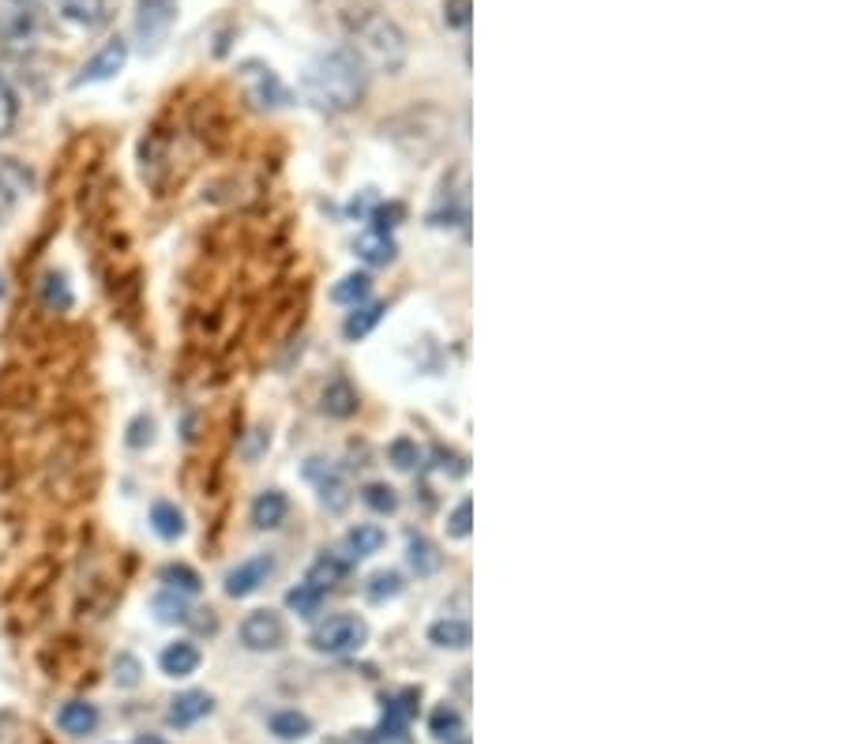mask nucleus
<instances>
[{
    "label": "nucleus",
    "mask_w": 845,
    "mask_h": 744,
    "mask_svg": "<svg viewBox=\"0 0 845 744\" xmlns=\"http://www.w3.org/2000/svg\"><path fill=\"white\" fill-rule=\"evenodd\" d=\"M301 91L312 109L327 117L350 113L369 91V68L357 61L354 49H323L301 76Z\"/></svg>",
    "instance_id": "1"
},
{
    "label": "nucleus",
    "mask_w": 845,
    "mask_h": 744,
    "mask_svg": "<svg viewBox=\"0 0 845 744\" xmlns=\"http://www.w3.org/2000/svg\"><path fill=\"white\" fill-rule=\"evenodd\" d=\"M346 34H350V49L357 53V61L384 72V76H399L406 61H410V38L395 19L380 12V8H357L346 16Z\"/></svg>",
    "instance_id": "2"
},
{
    "label": "nucleus",
    "mask_w": 845,
    "mask_h": 744,
    "mask_svg": "<svg viewBox=\"0 0 845 744\" xmlns=\"http://www.w3.org/2000/svg\"><path fill=\"white\" fill-rule=\"evenodd\" d=\"M237 83H241L245 98L252 102V109H278V106H286V102H290L286 83L278 79V72L271 68V64H263V61L241 64V68H237Z\"/></svg>",
    "instance_id": "3"
},
{
    "label": "nucleus",
    "mask_w": 845,
    "mask_h": 744,
    "mask_svg": "<svg viewBox=\"0 0 845 744\" xmlns=\"http://www.w3.org/2000/svg\"><path fill=\"white\" fill-rule=\"evenodd\" d=\"M177 8L181 0H136V42L143 53L162 49L177 23Z\"/></svg>",
    "instance_id": "4"
},
{
    "label": "nucleus",
    "mask_w": 845,
    "mask_h": 744,
    "mask_svg": "<svg viewBox=\"0 0 845 744\" xmlns=\"http://www.w3.org/2000/svg\"><path fill=\"white\" fill-rule=\"evenodd\" d=\"M369 639V628L361 617H350V613H338V617H327L312 632V647L320 654H350L357 651L361 643Z\"/></svg>",
    "instance_id": "5"
},
{
    "label": "nucleus",
    "mask_w": 845,
    "mask_h": 744,
    "mask_svg": "<svg viewBox=\"0 0 845 744\" xmlns=\"http://www.w3.org/2000/svg\"><path fill=\"white\" fill-rule=\"evenodd\" d=\"M38 34V8L31 0H0V46L23 49Z\"/></svg>",
    "instance_id": "6"
},
{
    "label": "nucleus",
    "mask_w": 845,
    "mask_h": 744,
    "mask_svg": "<svg viewBox=\"0 0 845 744\" xmlns=\"http://www.w3.org/2000/svg\"><path fill=\"white\" fill-rule=\"evenodd\" d=\"M241 643L248 651H278L286 643V620L275 609H256L241 620Z\"/></svg>",
    "instance_id": "7"
},
{
    "label": "nucleus",
    "mask_w": 845,
    "mask_h": 744,
    "mask_svg": "<svg viewBox=\"0 0 845 744\" xmlns=\"http://www.w3.org/2000/svg\"><path fill=\"white\" fill-rule=\"evenodd\" d=\"M128 64V42L124 38H109L106 46L94 53L91 61L79 68V76L72 79V87H87V83H106Z\"/></svg>",
    "instance_id": "8"
},
{
    "label": "nucleus",
    "mask_w": 845,
    "mask_h": 744,
    "mask_svg": "<svg viewBox=\"0 0 845 744\" xmlns=\"http://www.w3.org/2000/svg\"><path fill=\"white\" fill-rule=\"evenodd\" d=\"M113 12H117L113 0H61L64 23H72V27H79V31H87V34L109 27V23H113Z\"/></svg>",
    "instance_id": "9"
},
{
    "label": "nucleus",
    "mask_w": 845,
    "mask_h": 744,
    "mask_svg": "<svg viewBox=\"0 0 845 744\" xmlns=\"http://www.w3.org/2000/svg\"><path fill=\"white\" fill-rule=\"evenodd\" d=\"M34 188V173L16 162V158H0V222L16 211L19 196H27Z\"/></svg>",
    "instance_id": "10"
},
{
    "label": "nucleus",
    "mask_w": 845,
    "mask_h": 744,
    "mask_svg": "<svg viewBox=\"0 0 845 744\" xmlns=\"http://www.w3.org/2000/svg\"><path fill=\"white\" fill-rule=\"evenodd\" d=\"M271 572H275V560L271 557L241 560L237 568L226 572V594H230V598H248V594H256V590L267 583V575Z\"/></svg>",
    "instance_id": "11"
},
{
    "label": "nucleus",
    "mask_w": 845,
    "mask_h": 744,
    "mask_svg": "<svg viewBox=\"0 0 845 744\" xmlns=\"http://www.w3.org/2000/svg\"><path fill=\"white\" fill-rule=\"evenodd\" d=\"M211 711H215V699L207 696V692H181V696L169 703L166 722L177 729H188V726H196L200 718H207Z\"/></svg>",
    "instance_id": "12"
},
{
    "label": "nucleus",
    "mask_w": 845,
    "mask_h": 744,
    "mask_svg": "<svg viewBox=\"0 0 845 744\" xmlns=\"http://www.w3.org/2000/svg\"><path fill=\"white\" fill-rule=\"evenodd\" d=\"M57 726L68 733V737H91L98 729V707L94 703H83V699H72L57 711Z\"/></svg>",
    "instance_id": "13"
},
{
    "label": "nucleus",
    "mask_w": 845,
    "mask_h": 744,
    "mask_svg": "<svg viewBox=\"0 0 845 744\" xmlns=\"http://www.w3.org/2000/svg\"><path fill=\"white\" fill-rule=\"evenodd\" d=\"M286 512H290V500L278 489H267L252 500V527L256 530H275L286 523Z\"/></svg>",
    "instance_id": "14"
},
{
    "label": "nucleus",
    "mask_w": 845,
    "mask_h": 744,
    "mask_svg": "<svg viewBox=\"0 0 845 744\" xmlns=\"http://www.w3.org/2000/svg\"><path fill=\"white\" fill-rule=\"evenodd\" d=\"M158 666H162L166 677H192V673L200 669V647H196V643H188V639L169 643L166 651L158 654Z\"/></svg>",
    "instance_id": "15"
},
{
    "label": "nucleus",
    "mask_w": 845,
    "mask_h": 744,
    "mask_svg": "<svg viewBox=\"0 0 845 744\" xmlns=\"http://www.w3.org/2000/svg\"><path fill=\"white\" fill-rule=\"evenodd\" d=\"M380 549H384V530L372 527V523H361L342 538V553H346L342 560H365Z\"/></svg>",
    "instance_id": "16"
},
{
    "label": "nucleus",
    "mask_w": 845,
    "mask_h": 744,
    "mask_svg": "<svg viewBox=\"0 0 845 744\" xmlns=\"http://www.w3.org/2000/svg\"><path fill=\"white\" fill-rule=\"evenodd\" d=\"M357 256L372 267H384L395 260V241H391L384 230H365L357 237Z\"/></svg>",
    "instance_id": "17"
},
{
    "label": "nucleus",
    "mask_w": 845,
    "mask_h": 744,
    "mask_svg": "<svg viewBox=\"0 0 845 744\" xmlns=\"http://www.w3.org/2000/svg\"><path fill=\"white\" fill-rule=\"evenodd\" d=\"M429 639L436 647H444V651H466L470 639H474V632H470L466 620H436L429 628Z\"/></svg>",
    "instance_id": "18"
},
{
    "label": "nucleus",
    "mask_w": 845,
    "mask_h": 744,
    "mask_svg": "<svg viewBox=\"0 0 845 744\" xmlns=\"http://www.w3.org/2000/svg\"><path fill=\"white\" fill-rule=\"evenodd\" d=\"M151 527L158 538H166V542H177L181 534H185V515H181V508L177 504H169V500H158L151 508Z\"/></svg>",
    "instance_id": "19"
},
{
    "label": "nucleus",
    "mask_w": 845,
    "mask_h": 744,
    "mask_svg": "<svg viewBox=\"0 0 845 744\" xmlns=\"http://www.w3.org/2000/svg\"><path fill=\"white\" fill-rule=\"evenodd\" d=\"M406 560H410V568H414L417 575H436L440 572V564H444L440 549H436L429 538H410V545H406Z\"/></svg>",
    "instance_id": "20"
},
{
    "label": "nucleus",
    "mask_w": 845,
    "mask_h": 744,
    "mask_svg": "<svg viewBox=\"0 0 845 744\" xmlns=\"http://www.w3.org/2000/svg\"><path fill=\"white\" fill-rule=\"evenodd\" d=\"M323 410L331 414V418H350L357 410V391L346 384V380H335L331 388L323 391Z\"/></svg>",
    "instance_id": "21"
},
{
    "label": "nucleus",
    "mask_w": 845,
    "mask_h": 744,
    "mask_svg": "<svg viewBox=\"0 0 845 744\" xmlns=\"http://www.w3.org/2000/svg\"><path fill=\"white\" fill-rule=\"evenodd\" d=\"M346 568H350V560L331 557V553H327V557H320V560H316V564H312V572H308L305 583H312V587H320L323 594H327V590L335 587L338 579L346 575Z\"/></svg>",
    "instance_id": "22"
},
{
    "label": "nucleus",
    "mask_w": 845,
    "mask_h": 744,
    "mask_svg": "<svg viewBox=\"0 0 845 744\" xmlns=\"http://www.w3.org/2000/svg\"><path fill=\"white\" fill-rule=\"evenodd\" d=\"M271 733L282 737V741H305L308 733H312V722L301 711H278L271 718Z\"/></svg>",
    "instance_id": "23"
},
{
    "label": "nucleus",
    "mask_w": 845,
    "mask_h": 744,
    "mask_svg": "<svg viewBox=\"0 0 845 744\" xmlns=\"http://www.w3.org/2000/svg\"><path fill=\"white\" fill-rule=\"evenodd\" d=\"M380 312H384L380 305H361V309L354 305V312H350V316H346V324H342V335H346L350 342L365 339L372 327L380 324Z\"/></svg>",
    "instance_id": "24"
},
{
    "label": "nucleus",
    "mask_w": 845,
    "mask_h": 744,
    "mask_svg": "<svg viewBox=\"0 0 845 744\" xmlns=\"http://www.w3.org/2000/svg\"><path fill=\"white\" fill-rule=\"evenodd\" d=\"M154 617L162 620V624H185L188 620V605H185V594H177V590H162L158 598L151 602Z\"/></svg>",
    "instance_id": "25"
},
{
    "label": "nucleus",
    "mask_w": 845,
    "mask_h": 744,
    "mask_svg": "<svg viewBox=\"0 0 845 744\" xmlns=\"http://www.w3.org/2000/svg\"><path fill=\"white\" fill-rule=\"evenodd\" d=\"M369 290H372L369 275H346L338 286H331V301H335V305H357V301L369 297Z\"/></svg>",
    "instance_id": "26"
},
{
    "label": "nucleus",
    "mask_w": 845,
    "mask_h": 744,
    "mask_svg": "<svg viewBox=\"0 0 845 744\" xmlns=\"http://www.w3.org/2000/svg\"><path fill=\"white\" fill-rule=\"evenodd\" d=\"M42 301H46L49 309H57V312H64V309H72V286H68V279L64 275H57V271H49L46 279H42Z\"/></svg>",
    "instance_id": "27"
},
{
    "label": "nucleus",
    "mask_w": 845,
    "mask_h": 744,
    "mask_svg": "<svg viewBox=\"0 0 845 744\" xmlns=\"http://www.w3.org/2000/svg\"><path fill=\"white\" fill-rule=\"evenodd\" d=\"M323 598H327V594H323L320 587H312V583H297V587L286 594V605H290L297 617H312V613L323 605Z\"/></svg>",
    "instance_id": "28"
},
{
    "label": "nucleus",
    "mask_w": 845,
    "mask_h": 744,
    "mask_svg": "<svg viewBox=\"0 0 845 744\" xmlns=\"http://www.w3.org/2000/svg\"><path fill=\"white\" fill-rule=\"evenodd\" d=\"M162 583L169 590H177V594H200V575L192 572V568H185V564H166L162 568Z\"/></svg>",
    "instance_id": "29"
},
{
    "label": "nucleus",
    "mask_w": 845,
    "mask_h": 744,
    "mask_svg": "<svg viewBox=\"0 0 845 744\" xmlns=\"http://www.w3.org/2000/svg\"><path fill=\"white\" fill-rule=\"evenodd\" d=\"M365 594H369V602H387V598H399V594H402V575L399 572H376L369 579Z\"/></svg>",
    "instance_id": "30"
},
{
    "label": "nucleus",
    "mask_w": 845,
    "mask_h": 744,
    "mask_svg": "<svg viewBox=\"0 0 845 744\" xmlns=\"http://www.w3.org/2000/svg\"><path fill=\"white\" fill-rule=\"evenodd\" d=\"M361 500L369 504L372 512H380V515H387V512H395V508H399V496H395V489H391V485H380V481L365 485V489H361Z\"/></svg>",
    "instance_id": "31"
},
{
    "label": "nucleus",
    "mask_w": 845,
    "mask_h": 744,
    "mask_svg": "<svg viewBox=\"0 0 845 744\" xmlns=\"http://www.w3.org/2000/svg\"><path fill=\"white\" fill-rule=\"evenodd\" d=\"M16 121H19V98H16V91L0 79V140L16 132Z\"/></svg>",
    "instance_id": "32"
},
{
    "label": "nucleus",
    "mask_w": 845,
    "mask_h": 744,
    "mask_svg": "<svg viewBox=\"0 0 845 744\" xmlns=\"http://www.w3.org/2000/svg\"><path fill=\"white\" fill-rule=\"evenodd\" d=\"M320 500L327 504V508H331V512H338V508L350 500V493H346V481L338 478L331 466H327V478L320 481Z\"/></svg>",
    "instance_id": "33"
},
{
    "label": "nucleus",
    "mask_w": 845,
    "mask_h": 744,
    "mask_svg": "<svg viewBox=\"0 0 845 744\" xmlns=\"http://www.w3.org/2000/svg\"><path fill=\"white\" fill-rule=\"evenodd\" d=\"M113 681H117V688H136L139 658H132V654H117V662H113Z\"/></svg>",
    "instance_id": "34"
},
{
    "label": "nucleus",
    "mask_w": 845,
    "mask_h": 744,
    "mask_svg": "<svg viewBox=\"0 0 845 744\" xmlns=\"http://www.w3.org/2000/svg\"><path fill=\"white\" fill-rule=\"evenodd\" d=\"M459 726H462V718L451 707H436L432 711V718H429V729L436 733V737H455L459 733Z\"/></svg>",
    "instance_id": "35"
},
{
    "label": "nucleus",
    "mask_w": 845,
    "mask_h": 744,
    "mask_svg": "<svg viewBox=\"0 0 845 744\" xmlns=\"http://www.w3.org/2000/svg\"><path fill=\"white\" fill-rule=\"evenodd\" d=\"M444 23H447V31H466V27H470V0H447Z\"/></svg>",
    "instance_id": "36"
},
{
    "label": "nucleus",
    "mask_w": 845,
    "mask_h": 744,
    "mask_svg": "<svg viewBox=\"0 0 845 744\" xmlns=\"http://www.w3.org/2000/svg\"><path fill=\"white\" fill-rule=\"evenodd\" d=\"M470 515H474V504L470 500H459V508L447 519V534L451 538H470Z\"/></svg>",
    "instance_id": "37"
},
{
    "label": "nucleus",
    "mask_w": 845,
    "mask_h": 744,
    "mask_svg": "<svg viewBox=\"0 0 845 744\" xmlns=\"http://www.w3.org/2000/svg\"><path fill=\"white\" fill-rule=\"evenodd\" d=\"M151 440H154V418L139 414V418L132 421V429H128V448H147Z\"/></svg>",
    "instance_id": "38"
},
{
    "label": "nucleus",
    "mask_w": 845,
    "mask_h": 744,
    "mask_svg": "<svg viewBox=\"0 0 845 744\" xmlns=\"http://www.w3.org/2000/svg\"><path fill=\"white\" fill-rule=\"evenodd\" d=\"M391 459H395V466H399V470H414L417 444H410V440H395V444H391Z\"/></svg>",
    "instance_id": "39"
},
{
    "label": "nucleus",
    "mask_w": 845,
    "mask_h": 744,
    "mask_svg": "<svg viewBox=\"0 0 845 744\" xmlns=\"http://www.w3.org/2000/svg\"><path fill=\"white\" fill-rule=\"evenodd\" d=\"M136 744H166V741H162V737H151V733H147V737H139Z\"/></svg>",
    "instance_id": "40"
},
{
    "label": "nucleus",
    "mask_w": 845,
    "mask_h": 744,
    "mask_svg": "<svg viewBox=\"0 0 845 744\" xmlns=\"http://www.w3.org/2000/svg\"><path fill=\"white\" fill-rule=\"evenodd\" d=\"M0 294H4V279H0Z\"/></svg>",
    "instance_id": "41"
},
{
    "label": "nucleus",
    "mask_w": 845,
    "mask_h": 744,
    "mask_svg": "<svg viewBox=\"0 0 845 744\" xmlns=\"http://www.w3.org/2000/svg\"><path fill=\"white\" fill-rule=\"evenodd\" d=\"M455 744H470V741H455Z\"/></svg>",
    "instance_id": "42"
}]
</instances>
